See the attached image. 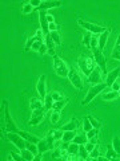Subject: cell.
Listing matches in <instances>:
<instances>
[{
    "mask_svg": "<svg viewBox=\"0 0 120 161\" xmlns=\"http://www.w3.org/2000/svg\"><path fill=\"white\" fill-rule=\"evenodd\" d=\"M55 142H56V140H55V130H49V132L46 134V137L43 140H40L38 142V149H39V154L38 157H35V160H40L42 157L40 156H43L46 152L48 150H51L55 148Z\"/></svg>",
    "mask_w": 120,
    "mask_h": 161,
    "instance_id": "cell-1",
    "label": "cell"
},
{
    "mask_svg": "<svg viewBox=\"0 0 120 161\" xmlns=\"http://www.w3.org/2000/svg\"><path fill=\"white\" fill-rule=\"evenodd\" d=\"M78 66L83 71V74L88 77L93 71V69L96 67V63H95V59L89 54H83L78 58Z\"/></svg>",
    "mask_w": 120,
    "mask_h": 161,
    "instance_id": "cell-2",
    "label": "cell"
},
{
    "mask_svg": "<svg viewBox=\"0 0 120 161\" xmlns=\"http://www.w3.org/2000/svg\"><path fill=\"white\" fill-rule=\"evenodd\" d=\"M53 69H55V73H56L59 77L62 78H67L68 77V73H69V67L66 64V62L59 58L58 55L53 57Z\"/></svg>",
    "mask_w": 120,
    "mask_h": 161,
    "instance_id": "cell-3",
    "label": "cell"
},
{
    "mask_svg": "<svg viewBox=\"0 0 120 161\" xmlns=\"http://www.w3.org/2000/svg\"><path fill=\"white\" fill-rule=\"evenodd\" d=\"M107 87V85H106V82H103V83H98V85H93V86L88 90V93H87V95H86V98H84L83 101H82V105L84 106V105H88L91 101L96 97V95L100 93V92H103L104 89Z\"/></svg>",
    "mask_w": 120,
    "mask_h": 161,
    "instance_id": "cell-4",
    "label": "cell"
},
{
    "mask_svg": "<svg viewBox=\"0 0 120 161\" xmlns=\"http://www.w3.org/2000/svg\"><path fill=\"white\" fill-rule=\"evenodd\" d=\"M92 54H93V59H95L96 66H99L100 70H102V74L107 75L108 71H107V59H106V57H104L103 53L100 51L99 48H92Z\"/></svg>",
    "mask_w": 120,
    "mask_h": 161,
    "instance_id": "cell-5",
    "label": "cell"
},
{
    "mask_svg": "<svg viewBox=\"0 0 120 161\" xmlns=\"http://www.w3.org/2000/svg\"><path fill=\"white\" fill-rule=\"evenodd\" d=\"M78 23L82 26L84 30H87L88 32H91V34H95V35H100V34H103L104 31H106V27H102V26H98V24H95V23H89V22H86V20H83V19H78Z\"/></svg>",
    "mask_w": 120,
    "mask_h": 161,
    "instance_id": "cell-6",
    "label": "cell"
},
{
    "mask_svg": "<svg viewBox=\"0 0 120 161\" xmlns=\"http://www.w3.org/2000/svg\"><path fill=\"white\" fill-rule=\"evenodd\" d=\"M7 138L11 141V142L15 145L16 148H19L20 150H23V149H26L27 148V144H28V141L26 138H23L20 134L18 133H13V132H8L7 134Z\"/></svg>",
    "mask_w": 120,
    "mask_h": 161,
    "instance_id": "cell-7",
    "label": "cell"
},
{
    "mask_svg": "<svg viewBox=\"0 0 120 161\" xmlns=\"http://www.w3.org/2000/svg\"><path fill=\"white\" fill-rule=\"evenodd\" d=\"M68 79L71 80V83H72L76 89H79V90H82V89H83V80H82V78H80V75H79V73H78V70H76V69L69 67Z\"/></svg>",
    "mask_w": 120,
    "mask_h": 161,
    "instance_id": "cell-8",
    "label": "cell"
},
{
    "mask_svg": "<svg viewBox=\"0 0 120 161\" xmlns=\"http://www.w3.org/2000/svg\"><path fill=\"white\" fill-rule=\"evenodd\" d=\"M44 113H46L44 108L43 109L32 110V115H31V118H29V121H28L29 126H35V125H39L40 122H42L43 118H44Z\"/></svg>",
    "mask_w": 120,
    "mask_h": 161,
    "instance_id": "cell-9",
    "label": "cell"
},
{
    "mask_svg": "<svg viewBox=\"0 0 120 161\" xmlns=\"http://www.w3.org/2000/svg\"><path fill=\"white\" fill-rule=\"evenodd\" d=\"M39 20H40V30L43 31L44 36H47V35H49V23L47 22L46 11H39Z\"/></svg>",
    "mask_w": 120,
    "mask_h": 161,
    "instance_id": "cell-10",
    "label": "cell"
},
{
    "mask_svg": "<svg viewBox=\"0 0 120 161\" xmlns=\"http://www.w3.org/2000/svg\"><path fill=\"white\" fill-rule=\"evenodd\" d=\"M88 82L92 83V85H98V83H103V79H102V70H100L99 66H96L93 69V71L88 75Z\"/></svg>",
    "mask_w": 120,
    "mask_h": 161,
    "instance_id": "cell-11",
    "label": "cell"
},
{
    "mask_svg": "<svg viewBox=\"0 0 120 161\" xmlns=\"http://www.w3.org/2000/svg\"><path fill=\"white\" fill-rule=\"evenodd\" d=\"M36 89L39 92L40 98L44 99L47 97V92H46V75H40V78L38 80V85H36Z\"/></svg>",
    "mask_w": 120,
    "mask_h": 161,
    "instance_id": "cell-12",
    "label": "cell"
},
{
    "mask_svg": "<svg viewBox=\"0 0 120 161\" xmlns=\"http://www.w3.org/2000/svg\"><path fill=\"white\" fill-rule=\"evenodd\" d=\"M120 77V67H116V69H113L112 71H109L107 74V78H106V85H107V87L109 86L111 87V85L113 82H116V79Z\"/></svg>",
    "mask_w": 120,
    "mask_h": 161,
    "instance_id": "cell-13",
    "label": "cell"
},
{
    "mask_svg": "<svg viewBox=\"0 0 120 161\" xmlns=\"http://www.w3.org/2000/svg\"><path fill=\"white\" fill-rule=\"evenodd\" d=\"M62 6V2L60 0H53V2H42V4L35 8L36 11H47L49 8H55V7H60Z\"/></svg>",
    "mask_w": 120,
    "mask_h": 161,
    "instance_id": "cell-14",
    "label": "cell"
},
{
    "mask_svg": "<svg viewBox=\"0 0 120 161\" xmlns=\"http://www.w3.org/2000/svg\"><path fill=\"white\" fill-rule=\"evenodd\" d=\"M43 31H42V30H38V31L36 32H35V35H33V36L32 38H29L28 40H27V43H26V46H24V51H29V50H31L32 48V46H33V43L35 42H36V40L38 39H42V38H44L43 36Z\"/></svg>",
    "mask_w": 120,
    "mask_h": 161,
    "instance_id": "cell-15",
    "label": "cell"
},
{
    "mask_svg": "<svg viewBox=\"0 0 120 161\" xmlns=\"http://www.w3.org/2000/svg\"><path fill=\"white\" fill-rule=\"evenodd\" d=\"M109 32H111V31H109V30L107 28L103 34H100V35H99V46H98V48L100 50V51H103L104 47H106L107 40H108V38H109Z\"/></svg>",
    "mask_w": 120,
    "mask_h": 161,
    "instance_id": "cell-16",
    "label": "cell"
},
{
    "mask_svg": "<svg viewBox=\"0 0 120 161\" xmlns=\"http://www.w3.org/2000/svg\"><path fill=\"white\" fill-rule=\"evenodd\" d=\"M72 142H75V144H79V145H86V144L88 142L87 133H86V132H83V133H78V134L73 137Z\"/></svg>",
    "mask_w": 120,
    "mask_h": 161,
    "instance_id": "cell-17",
    "label": "cell"
},
{
    "mask_svg": "<svg viewBox=\"0 0 120 161\" xmlns=\"http://www.w3.org/2000/svg\"><path fill=\"white\" fill-rule=\"evenodd\" d=\"M78 126H79V121H78L76 118H72L71 121H69V122H67V124L63 125L62 130H63V132H67V130H76Z\"/></svg>",
    "mask_w": 120,
    "mask_h": 161,
    "instance_id": "cell-18",
    "label": "cell"
},
{
    "mask_svg": "<svg viewBox=\"0 0 120 161\" xmlns=\"http://www.w3.org/2000/svg\"><path fill=\"white\" fill-rule=\"evenodd\" d=\"M29 108H31V110L43 109L44 108V99H42V98H32L31 102H29Z\"/></svg>",
    "mask_w": 120,
    "mask_h": 161,
    "instance_id": "cell-19",
    "label": "cell"
},
{
    "mask_svg": "<svg viewBox=\"0 0 120 161\" xmlns=\"http://www.w3.org/2000/svg\"><path fill=\"white\" fill-rule=\"evenodd\" d=\"M69 102V99L68 98H64V99H62V101H55L53 102V105H52V110L53 112H62V109L66 106V105Z\"/></svg>",
    "mask_w": 120,
    "mask_h": 161,
    "instance_id": "cell-20",
    "label": "cell"
},
{
    "mask_svg": "<svg viewBox=\"0 0 120 161\" xmlns=\"http://www.w3.org/2000/svg\"><path fill=\"white\" fill-rule=\"evenodd\" d=\"M111 59L120 60V35L118 36V40H116V43H115V47H113V50H112Z\"/></svg>",
    "mask_w": 120,
    "mask_h": 161,
    "instance_id": "cell-21",
    "label": "cell"
},
{
    "mask_svg": "<svg viewBox=\"0 0 120 161\" xmlns=\"http://www.w3.org/2000/svg\"><path fill=\"white\" fill-rule=\"evenodd\" d=\"M46 38V46H47V48H48V54L49 55H52V57H55V46L56 44L53 43V40H52V38L49 36V35H47V36H44Z\"/></svg>",
    "mask_w": 120,
    "mask_h": 161,
    "instance_id": "cell-22",
    "label": "cell"
},
{
    "mask_svg": "<svg viewBox=\"0 0 120 161\" xmlns=\"http://www.w3.org/2000/svg\"><path fill=\"white\" fill-rule=\"evenodd\" d=\"M75 136H76V130H67V132L63 133L62 141H63V142H72V140H73Z\"/></svg>",
    "mask_w": 120,
    "mask_h": 161,
    "instance_id": "cell-23",
    "label": "cell"
},
{
    "mask_svg": "<svg viewBox=\"0 0 120 161\" xmlns=\"http://www.w3.org/2000/svg\"><path fill=\"white\" fill-rule=\"evenodd\" d=\"M106 157H107V160H113V158H119L120 154L113 149V147H108V148H107Z\"/></svg>",
    "mask_w": 120,
    "mask_h": 161,
    "instance_id": "cell-24",
    "label": "cell"
},
{
    "mask_svg": "<svg viewBox=\"0 0 120 161\" xmlns=\"http://www.w3.org/2000/svg\"><path fill=\"white\" fill-rule=\"evenodd\" d=\"M53 98L51 94H47V97L44 98V110L48 112V110H52V105H53Z\"/></svg>",
    "mask_w": 120,
    "mask_h": 161,
    "instance_id": "cell-25",
    "label": "cell"
},
{
    "mask_svg": "<svg viewBox=\"0 0 120 161\" xmlns=\"http://www.w3.org/2000/svg\"><path fill=\"white\" fill-rule=\"evenodd\" d=\"M20 154L23 156V158L26 160V161H33L35 160V154L31 152L29 149H23V150H20Z\"/></svg>",
    "mask_w": 120,
    "mask_h": 161,
    "instance_id": "cell-26",
    "label": "cell"
},
{
    "mask_svg": "<svg viewBox=\"0 0 120 161\" xmlns=\"http://www.w3.org/2000/svg\"><path fill=\"white\" fill-rule=\"evenodd\" d=\"M67 153H68V154H71V156H79V144L69 142Z\"/></svg>",
    "mask_w": 120,
    "mask_h": 161,
    "instance_id": "cell-27",
    "label": "cell"
},
{
    "mask_svg": "<svg viewBox=\"0 0 120 161\" xmlns=\"http://www.w3.org/2000/svg\"><path fill=\"white\" fill-rule=\"evenodd\" d=\"M49 36L52 38L53 43L56 44V46H60V44H62V38H60V34H59L58 31H52V32H49Z\"/></svg>",
    "mask_w": 120,
    "mask_h": 161,
    "instance_id": "cell-28",
    "label": "cell"
},
{
    "mask_svg": "<svg viewBox=\"0 0 120 161\" xmlns=\"http://www.w3.org/2000/svg\"><path fill=\"white\" fill-rule=\"evenodd\" d=\"M119 97V93L118 92H109V93H104L103 94V99L104 101H113Z\"/></svg>",
    "mask_w": 120,
    "mask_h": 161,
    "instance_id": "cell-29",
    "label": "cell"
},
{
    "mask_svg": "<svg viewBox=\"0 0 120 161\" xmlns=\"http://www.w3.org/2000/svg\"><path fill=\"white\" fill-rule=\"evenodd\" d=\"M99 154H100V147H99V144L95 145V148L89 152V157H91L92 160H95L96 157H99Z\"/></svg>",
    "mask_w": 120,
    "mask_h": 161,
    "instance_id": "cell-30",
    "label": "cell"
},
{
    "mask_svg": "<svg viewBox=\"0 0 120 161\" xmlns=\"http://www.w3.org/2000/svg\"><path fill=\"white\" fill-rule=\"evenodd\" d=\"M93 126H92V124L89 122V119H88V117H84V119H83V129H84V132H89Z\"/></svg>",
    "mask_w": 120,
    "mask_h": 161,
    "instance_id": "cell-31",
    "label": "cell"
},
{
    "mask_svg": "<svg viewBox=\"0 0 120 161\" xmlns=\"http://www.w3.org/2000/svg\"><path fill=\"white\" fill-rule=\"evenodd\" d=\"M91 38H92L91 32H88L87 35H84V38H83V44L86 47H88V48H91Z\"/></svg>",
    "mask_w": 120,
    "mask_h": 161,
    "instance_id": "cell-32",
    "label": "cell"
},
{
    "mask_svg": "<svg viewBox=\"0 0 120 161\" xmlns=\"http://www.w3.org/2000/svg\"><path fill=\"white\" fill-rule=\"evenodd\" d=\"M112 147L120 154V137H113V140H112Z\"/></svg>",
    "mask_w": 120,
    "mask_h": 161,
    "instance_id": "cell-33",
    "label": "cell"
},
{
    "mask_svg": "<svg viewBox=\"0 0 120 161\" xmlns=\"http://www.w3.org/2000/svg\"><path fill=\"white\" fill-rule=\"evenodd\" d=\"M88 119H89V122L92 124V126H93V128H96V129L100 130V128H102V124H100L96 118H93L92 115H88Z\"/></svg>",
    "mask_w": 120,
    "mask_h": 161,
    "instance_id": "cell-34",
    "label": "cell"
},
{
    "mask_svg": "<svg viewBox=\"0 0 120 161\" xmlns=\"http://www.w3.org/2000/svg\"><path fill=\"white\" fill-rule=\"evenodd\" d=\"M98 46H99V35L92 34V38H91V48H98Z\"/></svg>",
    "mask_w": 120,
    "mask_h": 161,
    "instance_id": "cell-35",
    "label": "cell"
},
{
    "mask_svg": "<svg viewBox=\"0 0 120 161\" xmlns=\"http://www.w3.org/2000/svg\"><path fill=\"white\" fill-rule=\"evenodd\" d=\"M33 9L35 8L31 6V3H27V4H24V7H23V14L24 15H28V14H31Z\"/></svg>",
    "mask_w": 120,
    "mask_h": 161,
    "instance_id": "cell-36",
    "label": "cell"
},
{
    "mask_svg": "<svg viewBox=\"0 0 120 161\" xmlns=\"http://www.w3.org/2000/svg\"><path fill=\"white\" fill-rule=\"evenodd\" d=\"M59 119H60V113L59 112H53L52 110V113H51V124H56Z\"/></svg>",
    "mask_w": 120,
    "mask_h": 161,
    "instance_id": "cell-37",
    "label": "cell"
},
{
    "mask_svg": "<svg viewBox=\"0 0 120 161\" xmlns=\"http://www.w3.org/2000/svg\"><path fill=\"white\" fill-rule=\"evenodd\" d=\"M63 156V152H62V149H60V147H58L56 149L53 150V153H52V158H60Z\"/></svg>",
    "mask_w": 120,
    "mask_h": 161,
    "instance_id": "cell-38",
    "label": "cell"
},
{
    "mask_svg": "<svg viewBox=\"0 0 120 161\" xmlns=\"http://www.w3.org/2000/svg\"><path fill=\"white\" fill-rule=\"evenodd\" d=\"M99 133V129H96V128H92L89 132H87V137H88V140H91V138H93L95 136H96Z\"/></svg>",
    "mask_w": 120,
    "mask_h": 161,
    "instance_id": "cell-39",
    "label": "cell"
},
{
    "mask_svg": "<svg viewBox=\"0 0 120 161\" xmlns=\"http://www.w3.org/2000/svg\"><path fill=\"white\" fill-rule=\"evenodd\" d=\"M9 156H11L9 158H13V160H16V161H26V160L23 158V156H22V154H18V153L11 152V154H9Z\"/></svg>",
    "mask_w": 120,
    "mask_h": 161,
    "instance_id": "cell-40",
    "label": "cell"
},
{
    "mask_svg": "<svg viewBox=\"0 0 120 161\" xmlns=\"http://www.w3.org/2000/svg\"><path fill=\"white\" fill-rule=\"evenodd\" d=\"M51 95H52V98H53V101H62V99H64V97L60 93H58V92H52L51 93Z\"/></svg>",
    "mask_w": 120,
    "mask_h": 161,
    "instance_id": "cell-41",
    "label": "cell"
},
{
    "mask_svg": "<svg viewBox=\"0 0 120 161\" xmlns=\"http://www.w3.org/2000/svg\"><path fill=\"white\" fill-rule=\"evenodd\" d=\"M63 130L60 129V130H55V140L56 141H59V140H62V137H63Z\"/></svg>",
    "mask_w": 120,
    "mask_h": 161,
    "instance_id": "cell-42",
    "label": "cell"
},
{
    "mask_svg": "<svg viewBox=\"0 0 120 161\" xmlns=\"http://www.w3.org/2000/svg\"><path fill=\"white\" fill-rule=\"evenodd\" d=\"M40 55H44V54H46V53H48V48H47V46H46V43H44L43 44V46L42 47H40V50H39V51H38Z\"/></svg>",
    "mask_w": 120,
    "mask_h": 161,
    "instance_id": "cell-43",
    "label": "cell"
},
{
    "mask_svg": "<svg viewBox=\"0 0 120 161\" xmlns=\"http://www.w3.org/2000/svg\"><path fill=\"white\" fill-rule=\"evenodd\" d=\"M29 3H31V6H32L33 8H38L40 4H42V2H40V0H31Z\"/></svg>",
    "mask_w": 120,
    "mask_h": 161,
    "instance_id": "cell-44",
    "label": "cell"
},
{
    "mask_svg": "<svg viewBox=\"0 0 120 161\" xmlns=\"http://www.w3.org/2000/svg\"><path fill=\"white\" fill-rule=\"evenodd\" d=\"M111 89H112V92H119V90H120V85L118 82H113L111 85Z\"/></svg>",
    "mask_w": 120,
    "mask_h": 161,
    "instance_id": "cell-45",
    "label": "cell"
},
{
    "mask_svg": "<svg viewBox=\"0 0 120 161\" xmlns=\"http://www.w3.org/2000/svg\"><path fill=\"white\" fill-rule=\"evenodd\" d=\"M52 31H58V26L55 23H49V32Z\"/></svg>",
    "mask_w": 120,
    "mask_h": 161,
    "instance_id": "cell-46",
    "label": "cell"
},
{
    "mask_svg": "<svg viewBox=\"0 0 120 161\" xmlns=\"http://www.w3.org/2000/svg\"><path fill=\"white\" fill-rule=\"evenodd\" d=\"M47 22H48V23H55L53 15H47Z\"/></svg>",
    "mask_w": 120,
    "mask_h": 161,
    "instance_id": "cell-47",
    "label": "cell"
},
{
    "mask_svg": "<svg viewBox=\"0 0 120 161\" xmlns=\"http://www.w3.org/2000/svg\"><path fill=\"white\" fill-rule=\"evenodd\" d=\"M118 93H119V95H120V90H119V92H118Z\"/></svg>",
    "mask_w": 120,
    "mask_h": 161,
    "instance_id": "cell-48",
    "label": "cell"
}]
</instances>
